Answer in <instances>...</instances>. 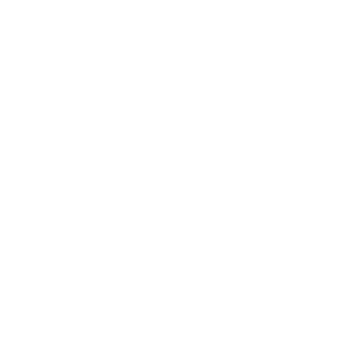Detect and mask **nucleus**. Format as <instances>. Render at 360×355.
I'll use <instances>...</instances> for the list:
<instances>
[]
</instances>
